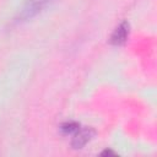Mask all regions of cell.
<instances>
[{"label": "cell", "instance_id": "cell-1", "mask_svg": "<svg viewBox=\"0 0 157 157\" xmlns=\"http://www.w3.org/2000/svg\"><path fill=\"white\" fill-rule=\"evenodd\" d=\"M52 1L53 0H26L23 7L21 9L17 17L15 18V22L21 23V22H25V21L33 18L43 9H45Z\"/></svg>", "mask_w": 157, "mask_h": 157}, {"label": "cell", "instance_id": "cell-5", "mask_svg": "<svg viewBox=\"0 0 157 157\" xmlns=\"http://www.w3.org/2000/svg\"><path fill=\"white\" fill-rule=\"evenodd\" d=\"M101 155H102V156H105V155H113V156H115V152H113L112 150H104Z\"/></svg>", "mask_w": 157, "mask_h": 157}, {"label": "cell", "instance_id": "cell-2", "mask_svg": "<svg viewBox=\"0 0 157 157\" xmlns=\"http://www.w3.org/2000/svg\"><path fill=\"white\" fill-rule=\"evenodd\" d=\"M71 140V147L74 150H81L86 144H88L96 135V130L88 126H80L74 134Z\"/></svg>", "mask_w": 157, "mask_h": 157}, {"label": "cell", "instance_id": "cell-4", "mask_svg": "<svg viewBox=\"0 0 157 157\" xmlns=\"http://www.w3.org/2000/svg\"><path fill=\"white\" fill-rule=\"evenodd\" d=\"M80 126H81V125H80L78 123H76V121H66V123L61 124L60 130H61L63 134L67 135V134H74Z\"/></svg>", "mask_w": 157, "mask_h": 157}, {"label": "cell", "instance_id": "cell-3", "mask_svg": "<svg viewBox=\"0 0 157 157\" xmlns=\"http://www.w3.org/2000/svg\"><path fill=\"white\" fill-rule=\"evenodd\" d=\"M129 32H130V26H129L128 21H121L112 32L109 43L112 45H117V47L125 44L128 40V37H129Z\"/></svg>", "mask_w": 157, "mask_h": 157}]
</instances>
